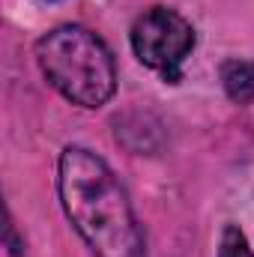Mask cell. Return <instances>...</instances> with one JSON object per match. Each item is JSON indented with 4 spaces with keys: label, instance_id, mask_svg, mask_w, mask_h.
<instances>
[{
    "label": "cell",
    "instance_id": "1",
    "mask_svg": "<svg viewBox=\"0 0 254 257\" xmlns=\"http://www.w3.org/2000/svg\"><path fill=\"white\" fill-rule=\"evenodd\" d=\"M60 200L96 257H147V239L114 171L84 147H66L57 177Z\"/></svg>",
    "mask_w": 254,
    "mask_h": 257
},
{
    "label": "cell",
    "instance_id": "2",
    "mask_svg": "<svg viewBox=\"0 0 254 257\" xmlns=\"http://www.w3.org/2000/svg\"><path fill=\"white\" fill-rule=\"evenodd\" d=\"M36 60L48 84L81 108H99L114 96V57L108 45L87 27H54L36 42Z\"/></svg>",
    "mask_w": 254,
    "mask_h": 257
},
{
    "label": "cell",
    "instance_id": "3",
    "mask_svg": "<svg viewBox=\"0 0 254 257\" xmlns=\"http://www.w3.org/2000/svg\"><path fill=\"white\" fill-rule=\"evenodd\" d=\"M132 48L144 66L177 84L183 63L194 48V30L180 12L168 6H153L132 24Z\"/></svg>",
    "mask_w": 254,
    "mask_h": 257
},
{
    "label": "cell",
    "instance_id": "4",
    "mask_svg": "<svg viewBox=\"0 0 254 257\" xmlns=\"http://www.w3.org/2000/svg\"><path fill=\"white\" fill-rule=\"evenodd\" d=\"M221 84L227 96L239 105L254 99V63L251 60H227L221 66Z\"/></svg>",
    "mask_w": 254,
    "mask_h": 257
},
{
    "label": "cell",
    "instance_id": "5",
    "mask_svg": "<svg viewBox=\"0 0 254 257\" xmlns=\"http://www.w3.org/2000/svg\"><path fill=\"white\" fill-rule=\"evenodd\" d=\"M218 257H254V251L248 248L245 233L236 224H227L221 233V245H218Z\"/></svg>",
    "mask_w": 254,
    "mask_h": 257
}]
</instances>
